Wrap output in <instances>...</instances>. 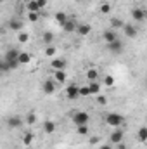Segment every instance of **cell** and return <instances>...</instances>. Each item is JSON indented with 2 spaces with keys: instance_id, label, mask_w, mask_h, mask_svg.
<instances>
[{
  "instance_id": "6da1fadb",
  "label": "cell",
  "mask_w": 147,
  "mask_h": 149,
  "mask_svg": "<svg viewBox=\"0 0 147 149\" xmlns=\"http://www.w3.org/2000/svg\"><path fill=\"white\" fill-rule=\"evenodd\" d=\"M123 121H125V118L119 113H109V114H106V125H109L112 128H119L123 125Z\"/></svg>"
},
{
  "instance_id": "7a4b0ae2",
  "label": "cell",
  "mask_w": 147,
  "mask_h": 149,
  "mask_svg": "<svg viewBox=\"0 0 147 149\" xmlns=\"http://www.w3.org/2000/svg\"><path fill=\"white\" fill-rule=\"evenodd\" d=\"M88 120H90V114L87 111H78V113L73 114V121H74L76 127H78V125H87Z\"/></svg>"
},
{
  "instance_id": "3957f363",
  "label": "cell",
  "mask_w": 147,
  "mask_h": 149,
  "mask_svg": "<svg viewBox=\"0 0 147 149\" xmlns=\"http://www.w3.org/2000/svg\"><path fill=\"white\" fill-rule=\"evenodd\" d=\"M123 139H125V132H123L121 128L112 130L111 135H109V142L111 144H119V142H123Z\"/></svg>"
},
{
  "instance_id": "277c9868",
  "label": "cell",
  "mask_w": 147,
  "mask_h": 149,
  "mask_svg": "<svg viewBox=\"0 0 147 149\" xmlns=\"http://www.w3.org/2000/svg\"><path fill=\"white\" fill-rule=\"evenodd\" d=\"M7 127H9V128H19V127H23V118L17 116V114L9 116V118H7Z\"/></svg>"
},
{
  "instance_id": "5b68a950",
  "label": "cell",
  "mask_w": 147,
  "mask_h": 149,
  "mask_svg": "<svg viewBox=\"0 0 147 149\" xmlns=\"http://www.w3.org/2000/svg\"><path fill=\"white\" fill-rule=\"evenodd\" d=\"M74 33H78V35H81V37H87V35L92 33V26H90L88 23H80V24H76V31H74Z\"/></svg>"
},
{
  "instance_id": "8992f818",
  "label": "cell",
  "mask_w": 147,
  "mask_h": 149,
  "mask_svg": "<svg viewBox=\"0 0 147 149\" xmlns=\"http://www.w3.org/2000/svg\"><path fill=\"white\" fill-rule=\"evenodd\" d=\"M132 17H133V21L142 23V21H146V10L140 7H135V9H132Z\"/></svg>"
},
{
  "instance_id": "52a82bcc",
  "label": "cell",
  "mask_w": 147,
  "mask_h": 149,
  "mask_svg": "<svg viewBox=\"0 0 147 149\" xmlns=\"http://www.w3.org/2000/svg\"><path fill=\"white\" fill-rule=\"evenodd\" d=\"M7 28L10 30V31H23V21L21 19H9V23H7Z\"/></svg>"
},
{
  "instance_id": "ba28073f",
  "label": "cell",
  "mask_w": 147,
  "mask_h": 149,
  "mask_svg": "<svg viewBox=\"0 0 147 149\" xmlns=\"http://www.w3.org/2000/svg\"><path fill=\"white\" fill-rule=\"evenodd\" d=\"M50 66H52V70H66L68 61L64 57H55V59L50 61Z\"/></svg>"
},
{
  "instance_id": "9c48e42d",
  "label": "cell",
  "mask_w": 147,
  "mask_h": 149,
  "mask_svg": "<svg viewBox=\"0 0 147 149\" xmlns=\"http://www.w3.org/2000/svg\"><path fill=\"white\" fill-rule=\"evenodd\" d=\"M66 95H68V99H71V101L78 99V97H80V94H78V85H74V83L68 85V87H66Z\"/></svg>"
},
{
  "instance_id": "30bf717a",
  "label": "cell",
  "mask_w": 147,
  "mask_h": 149,
  "mask_svg": "<svg viewBox=\"0 0 147 149\" xmlns=\"http://www.w3.org/2000/svg\"><path fill=\"white\" fill-rule=\"evenodd\" d=\"M76 24H78V23H76L74 19H69V17H68V19H66V23H64V24H61V26H62L64 33H74V31H76Z\"/></svg>"
},
{
  "instance_id": "8fae6325",
  "label": "cell",
  "mask_w": 147,
  "mask_h": 149,
  "mask_svg": "<svg viewBox=\"0 0 147 149\" xmlns=\"http://www.w3.org/2000/svg\"><path fill=\"white\" fill-rule=\"evenodd\" d=\"M121 30H123V33H125L128 38H135L137 35H139V30H137L133 24H125Z\"/></svg>"
},
{
  "instance_id": "7c38bea8",
  "label": "cell",
  "mask_w": 147,
  "mask_h": 149,
  "mask_svg": "<svg viewBox=\"0 0 147 149\" xmlns=\"http://www.w3.org/2000/svg\"><path fill=\"white\" fill-rule=\"evenodd\" d=\"M107 49H109L111 52H114V54H119V52H123V42L116 38L114 42L107 43Z\"/></svg>"
},
{
  "instance_id": "4fadbf2b",
  "label": "cell",
  "mask_w": 147,
  "mask_h": 149,
  "mask_svg": "<svg viewBox=\"0 0 147 149\" xmlns=\"http://www.w3.org/2000/svg\"><path fill=\"white\" fill-rule=\"evenodd\" d=\"M42 90H43V94H54V92H55V83L49 78V80H45V81H43Z\"/></svg>"
},
{
  "instance_id": "5bb4252c",
  "label": "cell",
  "mask_w": 147,
  "mask_h": 149,
  "mask_svg": "<svg viewBox=\"0 0 147 149\" xmlns=\"http://www.w3.org/2000/svg\"><path fill=\"white\" fill-rule=\"evenodd\" d=\"M17 56H19V50H17V49H9V50L5 52L3 61H17Z\"/></svg>"
},
{
  "instance_id": "9a60e30c",
  "label": "cell",
  "mask_w": 147,
  "mask_h": 149,
  "mask_svg": "<svg viewBox=\"0 0 147 149\" xmlns=\"http://www.w3.org/2000/svg\"><path fill=\"white\" fill-rule=\"evenodd\" d=\"M33 141H35V134H33V132H26V134L23 135V144H24V148H30V146L33 144Z\"/></svg>"
},
{
  "instance_id": "2e32d148",
  "label": "cell",
  "mask_w": 147,
  "mask_h": 149,
  "mask_svg": "<svg viewBox=\"0 0 147 149\" xmlns=\"http://www.w3.org/2000/svg\"><path fill=\"white\" fill-rule=\"evenodd\" d=\"M102 38L106 40V43H111V42H114V40L118 38V35L114 33V30H107V31L102 33Z\"/></svg>"
},
{
  "instance_id": "e0dca14e",
  "label": "cell",
  "mask_w": 147,
  "mask_h": 149,
  "mask_svg": "<svg viewBox=\"0 0 147 149\" xmlns=\"http://www.w3.org/2000/svg\"><path fill=\"white\" fill-rule=\"evenodd\" d=\"M43 132H45V134H54V132H55V123H54L52 120H47V121L43 123Z\"/></svg>"
},
{
  "instance_id": "ac0fdd59",
  "label": "cell",
  "mask_w": 147,
  "mask_h": 149,
  "mask_svg": "<svg viewBox=\"0 0 147 149\" xmlns=\"http://www.w3.org/2000/svg\"><path fill=\"white\" fill-rule=\"evenodd\" d=\"M54 78L61 83L66 81V70H54Z\"/></svg>"
},
{
  "instance_id": "d6986e66",
  "label": "cell",
  "mask_w": 147,
  "mask_h": 149,
  "mask_svg": "<svg viewBox=\"0 0 147 149\" xmlns=\"http://www.w3.org/2000/svg\"><path fill=\"white\" fill-rule=\"evenodd\" d=\"M17 61H19V64H28V63L31 61V56H30L28 52H19Z\"/></svg>"
},
{
  "instance_id": "ffe728a7",
  "label": "cell",
  "mask_w": 147,
  "mask_h": 149,
  "mask_svg": "<svg viewBox=\"0 0 147 149\" xmlns=\"http://www.w3.org/2000/svg\"><path fill=\"white\" fill-rule=\"evenodd\" d=\"M88 90H90V95H97L101 92V85L97 81H90L88 83Z\"/></svg>"
},
{
  "instance_id": "44dd1931",
  "label": "cell",
  "mask_w": 147,
  "mask_h": 149,
  "mask_svg": "<svg viewBox=\"0 0 147 149\" xmlns=\"http://www.w3.org/2000/svg\"><path fill=\"white\" fill-rule=\"evenodd\" d=\"M111 26H112V30H119V28L125 26V23H123V19H119V17H112V19H111Z\"/></svg>"
},
{
  "instance_id": "7402d4cb",
  "label": "cell",
  "mask_w": 147,
  "mask_h": 149,
  "mask_svg": "<svg viewBox=\"0 0 147 149\" xmlns=\"http://www.w3.org/2000/svg\"><path fill=\"white\" fill-rule=\"evenodd\" d=\"M54 19H55L59 24H64V23H66V19H68V14H66V12H55Z\"/></svg>"
},
{
  "instance_id": "603a6c76",
  "label": "cell",
  "mask_w": 147,
  "mask_h": 149,
  "mask_svg": "<svg viewBox=\"0 0 147 149\" xmlns=\"http://www.w3.org/2000/svg\"><path fill=\"white\" fill-rule=\"evenodd\" d=\"M97 76H99V71H97L95 68H90V70L87 71V78H88L90 81H97Z\"/></svg>"
},
{
  "instance_id": "cb8c5ba5",
  "label": "cell",
  "mask_w": 147,
  "mask_h": 149,
  "mask_svg": "<svg viewBox=\"0 0 147 149\" xmlns=\"http://www.w3.org/2000/svg\"><path fill=\"white\" fill-rule=\"evenodd\" d=\"M137 137H139V141H140V142H146V141H147V128H146V127H140V128H139Z\"/></svg>"
},
{
  "instance_id": "d4e9b609",
  "label": "cell",
  "mask_w": 147,
  "mask_h": 149,
  "mask_svg": "<svg viewBox=\"0 0 147 149\" xmlns=\"http://www.w3.org/2000/svg\"><path fill=\"white\" fill-rule=\"evenodd\" d=\"M26 123H28V125H35V123H37V114H35V111L28 113V116H26Z\"/></svg>"
},
{
  "instance_id": "484cf974",
  "label": "cell",
  "mask_w": 147,
  "mask_h": 149,
  "mask_svg": "<svg viewBox=\"0 0 147 149\" xmlns=\"http://www.w3.org/2000/svg\"><path fill=\"white\" fill-rule=\"evenodd\" d=\"M43 43H47V45H50V43H52V42H54V35H52V33H50V31H45V33H43Z\"/></svg>"
},
{
  "instance_id": "4316f807",
  "label": "cell",
  "mask_w": 147,
  "mask_h": 149,
  "mask_svg": "<svg viewBox=\"0 0 147 149\" xmlns=\"http://www.w3.org/2000/svg\"><path fill=\"white\" fill-rule=\"evenodd\" d=\"M78 94H80L81 97H87V95H90V90H88V85H83V87H78Z\"/></svg>"
},
{
  "instance_id": "83f0119b",
  "label": "cell",
  "mask_w": 147,
  "mask_h": 149,
  "mask_svg": "<svg viewBox=\"0 0 147 149\" xmlns=\"http://www.w3.org/2000/svg\"><path fill=\"white\" fill-rule=\"evenodd\" d=\"M76 128H78L76 132H78L80 135H87V134H88V130H90V128H88V123H87V125H78Z\"/></svg>"
},
{
  "instance_id": "f1b7e54d",
  "label": "cell",
  "mask_w": 147,
  "mask_h": 149,
  "mask_svg": "<svg viewBox=\"0 0 147 149\" xmlns=\"http://www.w3.org/2000/svg\"><path fill=\"white\" fill-rule=\"evenodd\" d=\"M26 7H28V12H40V9H38L37 3H35V0L28 2V3H26Z\"/></svg>"
},
{
  "instance_id": "f546056e",
  "label": "cell",
  "mask_w": 147,
  "mask_h": 149,
  "mask_svg": "<svg viewBox=\"0 0 147 149\" xmlns=\"http://www.w3.org/2000/svg\"><path fill=\"white\" fill-rule=\"evenodd\" d=\"M17 40H19L21 43H26V42L30 40V35L24 33V31H19V33H17Z\"/></svg>"
},
{
  "instance_id": "4dcf8cb0",
  "label": "cell",
  "mask_w": 147,
  "mask_h": 149,
  "mask_svg": "<svg viewBox=\"0 0 147 149\" xmlns=\"http://www.w3.org/2000/svg\"><path fill=\"white\" fill-rule=\"evenodd\" d=\"M45 56H47V57H52V56H55V47H52V45H47V49H45Z\"/></svg>"
},
{
  "instance_id": "1f68e13d",
  "label": "cell",
  "mask_w": 147,
  "mask_h": 149,
  "mask_svg": "<svg viewBox=\"0 0 147 149\" xmlns=\"http://www.w3.org/2000/svg\"><path fill=\"white\" fill-rule=\"evenodd\" d=\"M28 19L31 21V23H35L40 19V12H28Z\"/></svg>"
},
{
  "instance_id": "d6a6232c",
  "label": "cell",
  "mask_w": 147,
  "mask_h": 149,
  "mask_svg": "<svg viewBox=\"0 0 147 149\" xmlns=\"http://www.w3.org/2000/svg\"><path fill=\"white\" fill-rule=\"evenodd\" d=\"M104 83H106V87H112V85H114V78H112L111 74H106V78H104Z\"/></svg>"
},
{
  "instance_id": "836d02e7",
  "label": "cell",
  "mask_w": 147,
  "mask_h": 149,
  "mask_svg": "<svg viewBox=\"0 0 147 149\" xmlns=\"http://www.w3.org/2000/svg\"><path fill=\"white\" fill-rule=\"evenodd\" d=\"M101 12H102V14H109V12H111V5L107 3V2L101 5Z\"/></svg>"
},
{
  "instance_id": "e575fe53",
  "label": "cell",
  "mask_w": 147,
  "mask_h": 149,
  "mask_svg": "<svg viewBox=\"0 0 147 149\" xmlns=\"http://www.w3.org/2000/svg\"><path fill=\"white\" fill-rule=\"evenodd\" d=\"M35 3H37V7L42 10V9H45L47 7V3H49V0H35Z\"/></svg>"
},
{
  "instance_id": "d590c367",
  "label": "cell",
  "mask_w": 147,
  "mask_h": 149,
  "mask_svg": "<svg viewBox=\"0 0 147 149\" xmlns=\"http://www.w3.org/2000/svg\"><path fill=\"white\" fill-rule=\"evenodd\" d=\"M97 104L106 106V104H107V97H106V95H97Z\"/></svg>"
},
{
  "instance_id": "8d00e7d4",
  "label": "cell",
  "mask_w": 147,
  "mask_h": 149,
  "mask_svg": "<svg viewBox=\"0 0 147 149\" xmlns=\"http://www.w3.org/2000/svg\"><path fill=\"white\" fill-rule=\"evenodd\" d=\"M9 70H7V64H5V61L3 59H0V74L2 73H7Z\"/></svg>"
},
{
  "instance_id": "74e56055",
  "label": "cell",
  "mask_w": 147,
  "mask_h": 149,
  "mask_svg": "<svg viewBox=\"0 0 147 149\" xmlns=\"http://www.w3.org/2000/svg\"><path fill=\"white\" fill-rule=\"evenodd\" d=\"M99 142H101V137H97V135L90 139V144H99Z\"/></svg>"
},
{
  "instance_id": "f35d334b",
  "label": "cell",
  "mask_w": 147,
  "mask_h": 149,
  "mask_svg": "<svg viewBox=\"0 0 147 149\" xmlns=\"http://www.w3.org/2000/svg\"><path fill=\"white\" fill-rule=\"evenodd\" d=\"M99 149H112V144H102Z\"/></svg>"
},
{
  "instance_id": "ab89813d",
  "label": "cell",
  "mask_w": 147,
  "mask_h": 149,
  "mask_svg": "<svg viewBox=\"0 0 147 149\" xmlns=\"http://www.w3.org/2000/svg\"><path fill=\"white\" fill-rule=\"evenodd\" d=\"M116 148H118V149H126V146H125L123 142H119V144H116Z\"/></svg>"
},
{
  "instance_id": "60d3db41",
  "label": "cell",
  "mask_w": 147,
  "mask_h": 149,
  "mask_svg": "<svg viewBox=\"0 0 147 149\" xmlns=\"http://www.w3.org/2000/svg\"><path fill=\"white\" fill-rule=\"evenodd\" d=\"M2 2H5V0H0V3H2Z\"/></svg>"
},
{
  "instance_id": "b9f144b4",
  "label": "cell",
  "mask_w": 147,
  "mask_h": 149,
  "mask_svg": "<svg viewBox=\"0 0 147 149\" xmlns=\"http://www.w3.org/2000/svg\"><path fill=\"white\" fill-rule=\"evenodd\" d=\"M24 149H31V148H24Z\"/></svg>"
}]
</instances>
